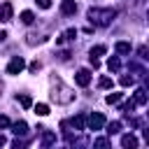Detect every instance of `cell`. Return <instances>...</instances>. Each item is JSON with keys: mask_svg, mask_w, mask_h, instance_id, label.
<instances>
[{"mask_svg": "<svg viewBox=\"0 0 149 149\" xmlns=\"http://www.w3.org/2000/svg\"><path fill=\"white\" fill-rule=\"evenodd\" d=\"M116 12L112 7H91L88 9V21L95 23V26H109L114 21Z\"/></svg>", "mask_w": 149, "mask_h": 149, "instance_id": "1", "label": "cell"}, {"mask_svg": "<svg viewBox=\"0 0 149 149\" xmlns=\"http://www.w3.org/2000/svg\"><path fill=\"white\" fill-rule=\"evenodd\" d=\"M86 126H88L91 130H100V128L105 126V116H102L100 112H93V114L86 119Z\"/></svg>", "mask_w": 149, "mask_h": 149, "instance_id": "2", "label": "cell"}, {"mask_svg": "<svg viewBox=\"0 0 149 149\" xmlns=\"http://www.w3.org/2000/svg\"><path fill=\"white\" fill-rule=\"evenodd\" d=\"M23 68H26V61H23L21 56H14V58L9 61V65H7V74H19Z\"/></svg>", "mask_w": 149, "mask_h": 149, "instance_id": "3", "label": "cell"}, {"mask_svg": "<svg viewBox=\"0 0 149 149\" xmlns=\"http://www.w3.org/2000/svg\"><path fill=\"white\" fill-rule=\"evenodd\" d=\"M12 14H14L12 2H2V5H0V23H7V21L12 19Z\"/></svg>", "mask_w": 149, "mask_h": 149, "instance_id": "4", "label": "cell"}, {"mask_svg": "<svg viewBox=\"0 0 149 149\" xmlns=\"http://www.w3.org/2000/svg\"><path fill=\"white\" fill-rule=\"evenodd\" d=\"M61 12H63L65 16H72V14L77 12V2H74V0H63V2H61Z\"/></svg>", "mask_w": 149, "mask_h": 149, "instance_id": "5", "label": "cell"}, {"mask_svg": "<svg viewBox=\"0 0 149 149\" xmlns=\"http://www.w3.org/2000/svg\"><path fill=\"white\" fill-rule=\"evenodd\" d=\"M74 79H77L79 86H88V84H91V72H88V70H79Z\"/></svg>", "mask_w": 149, "mask_h": 149, "instance_id": "6", "label": "cell"}, {"mask_svg": "<svg viewBox=\"0 0 149 149\" xmlns=\"http://www.w3.org/2000/svg\"><path fill=\"white\" fill-rule=\"evenodd\" d=\"M121 147L135 149V147H137V137H135V135H123V137H121Z\"/></svg>", "mask_w": 149, "mask_h": 149, "instance_id": "7", "label": "cell"}, {"mask_svg": "<svg viewBox=\"0 0 149 149\" xmlns=\"http://www.w3.org/2000/svg\"><path fill=\"white\" fill-rule=\"evenodd\" d=\"M72 126H74L77 130H86V116H84V114H77V116L72 119Z\"/></svg>", "mask_w": 149, "mask_h": 149, "instance_id": "8", "label": "cell"}, {"mask_svg": "<svg viewBox=\"0 0 149 149\" xmlns=\"http://www.w3.org/2000/svg\"><path fill=\"white\" fill-rule=\"evenodd\" d=\"M12 128H14V135H26L28 133V123L26 121H16Z\"/></svg>", "mask_w": 149, "mask_h": 149, "instance_id": "9", "label": "cell"}, {"mask_svg": "<svg viewBox=\"0 0 149 149\" xmlns=\"http://www.w3.org/2000/svg\"><path fill=\"white\" fill-rule=\"evenodd\" d=\"M135 105H147V91L144 88H137L135 91Z\"/></svg>", "mask_w": 149, "mask_h": 149, "instance_id": "10", "label": "cell"}, {"mask_svg": "<svg viewBox=\"0 0 149 149\" xmlns=\"http://www.w3.org/2000/svg\"><path fill=\"white\" fill-rule=\"evenodd\" d=\"M114 49H116V54H130V42H116Z\"/></svg>", "mask_w": 149, "mask_h": 149, "instance_id": "11", "label": "cell"}, {"mask_svg": "<svg viewBox=\"0 0 149 149\" xmlns=\"http://www.w3.org/2000/svg\"><path fill=\"white\" fill-rule=\"evenodd\" d=\"M56 142V135L54 133H49V130H44V135H42V144L44 147H49V144H54Z\"/></svg>", "mask_w": 149, "mask_h": 149, "instance_id": "12", "label": "cell"}, {"mask_svg": "<svg viewBox=\"0 0 149 149\" xmlns=\"http://www.w3.org/2000/svg\"><path fill=\"white\" fill-rule=\"evenodd\" d=\"M21 21H23V23H26V26H30V23H33V21H35V14H33V12H28V9H26V12H21Z\"/></svg>", "mask_w": 149, "mask_h": 149, "instance_id": "13", "label": "cell"}, {"mask_svg": "<svg viewBox=\"0 0 149 149\" xmlns=\"http://www.w3.org/2000/svg\"><path fill=\"white\" fill-rule=\"evenodd\" d=\"M105 51H107V47H105V44H98V47L91 49V58H98V56H102Z\"/></svg>", "mask_w": 149, "mask_h": 149, "instance_id": "14", "label": "cell"}, {"mask_svg": "<svg viewBox=\"0 0 149 149\" xmlns=\"http://www.w3.org/2000/svg\"><path fill=\"white\" fill-rule=\"evenodd\" d=\"M107 68H109V70H112V72H116V70H119V68H121V61H119V58H116V56H112V58H109V61H107Z\"/></svg>", "mask_w": 149, "mask_h": 149, "instance_id": "15", "label": "cell"}, {"mask_svg": "<svg viewBox=\"0 0 149 149\" xmlns=\"http://www.w3.org/2000/svg\"><path fill=\"white\" fill-rule=\"evenodd\" d=\"M121 98H123V93H109L105 100H107L109 105H119V102H121Z\"/></svg>", "mask_w": 149, "mask_h": 149, "instance_id": "16", "label": "cell"}, {"mask_svg": "<svg viewBox=\"0 0 149 149\" xmlns=\"http://www.w3.org/2000/svg\"><path fill=\"white\" fill-rule=\"evenodd\" d=\"M35 114H40V116H47V114H49V105H44V102L35 105Z\"/></svg>", "mask_w": 149, "mask_h": 149, "instance_id": "17", "label": "cell"}, {"mask_svg": "<svg viewBox=\"0 0 149 149\" xmlns=\"http://www.w3.org/2000/svg\"><path fill=\"white\" fill-rule=\"evenodd\" d=\"M119 130H121V121H112V123L107 126V133H109V135H114V133H119Z\"/></svg>", "mask_w": 149, "mask_h": 149, "instance_id": "18", "label": "cell"}, {"mask_svg": "<svg viewBox=\"0 0 149 149\" xmlns=\"http://www.w3.org/2000/svg\"><path fill=\"white\" fill-rule=\"evenodd\" d=\"M98 86H100V88H112V79H109V77H100Z\"/></svg>", "mask_w": 149, "mask_h": 149, "instance_id": "19", "label": "cell"}, {"mask_svg": "<svg viewBox=\"0 0 149 149\" xmlns=\"http://www.w3.org/2000/svg\"><path fill=\"white\" fill-rule=\"evenodd\" d=\"M133 84H135V79H133L130 74H123V77H121V86H133Z\"/></svg>", "mask_w": 149, "mask_h": 149, "instance_id": "20", "label": "cell"}, {"mask_svg": "<svg viewBox=\"0 0 149 149\" xmlns=\"http://www.w3.org/2000/svg\"><path fill=\"white\" fill-rule=\"evenodd\" d=\"M19 102H21L23 107H33V98H30V95H21V98H19Z\"/></svg>", "mask_w": 149, "mask_h": 149, "instance_id": "21", "label": "cell"}, {"mask_svg": "<svg viewBox=\"0 0 149 149\" xmlns=\"http://www.w3.org/2000/svg\"><path fill=\"white\" fill-rule=\"evenodd\" d=\"M37 2V7H42V9H49L51 7V0H35Z\"/></svg>", "mask_w": 149, "mask_h": 149, "instance_id": "22", "label": "cell"}, {"mask_svg": "<svg viewBox=\"0 0 149 149\" xmlns=\"http://www.w3.org/2000/svg\"><path fill=\"white\" fill-rule=\"evenodd\" d=\"M133 109H135V100H130V102H126V105H123V112H128V114H130Z\"/></svg>", "mask_w": 149, "mask_h": 149, "instance_id": "23", "label": "cell"}, {"mask_svg": "<svg viewBox=\"0 0 149 149\" xmlns=\"http://www.w3.org/2000/svg\"><path fill=\"white\" fill-rule=\"evenodd\" d=\"M93 144H95V147H107V144H109V142H107V140H105V137H98V140H95V142H93Z\"/></svg>", "mask_w": 149, "mask_h": 149, "instance_id": "24", "label": "cell"}, {"mask_svg": "<svg viewBox=\"0 0 149 149\" xmlns=\"http://www.w3.org/2000/svg\"><path fill=\"white\" fill-rule=\"evenodd\" d=\"M74 35H77V30H72V28H70V30H65V35H63V37H68V40H72Z\"/></svg>", "mask_w": 149, "mask_h": 149, "instance_id": "25", "label": "cell"}, {"mask_svg": "<svg viewBox=\"0 0 149 149\" xmlns=\"http://www.w3.org/2000/svg\"><path fill=\"white\" fill-rule=\"evenodd\" d=\"M9 126V119L7 116H0V128H7Z\"/></svg>", "mask_w": 149, "mask_h": 149, "instance_id": "26", "label": "cell"}, {"mask_svg": "<svg viewBox=\"0 0 149 149\" xmlns=\"http://www.w3.org/2000/svg\"><path fill=\"white\" fill-rule=\"evenodd\" d=\"M2 40H7V33H5V30H0V42H2Z\"/></svg>", "mask_w": 149, "mask_h": 149, "instance_id": "27", "label": "cell"}, {"mask_svg": "<svg viewBox=\"0 0 149 149\" xmlns=\"http://www.w3.org/2000/svg\"><path fill=\"white\" fill-rule=\"evenodd\" d=\"M5 142H7V140H5V137H2V135H0V147H2V144H5Z\"/></svg>", "mask_w": 149, "mask_h": 149, "instance_id": "28", "label": "cell"}]
</instances>
